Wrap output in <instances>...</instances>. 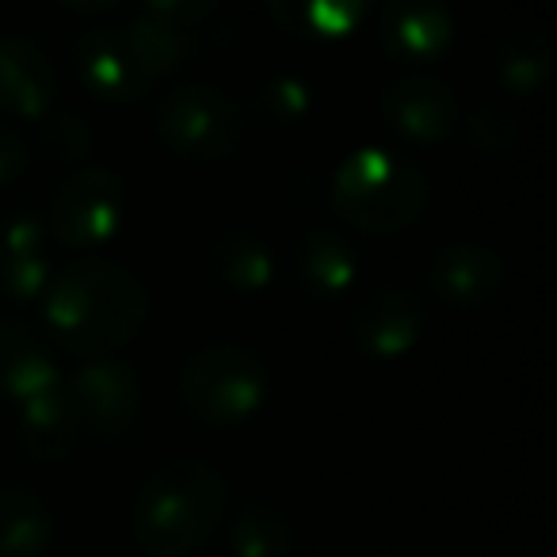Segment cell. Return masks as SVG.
<instances>
[{"mask_svg":"<svg viewBox=\"0 0 557 557\" xmlns=\"http://www.w3.org/2000/svg\"><path fill=\"white\" fill-rule=\"evenodd\" d=\"M516 115L500 103H481L466 115V138L478 153H508L516 146Z\"/></svg>","mask_w":557,"mask_h":557,"instance_id":"d4e9b609","label":"cell"},{"mask_svg":"<svg viewBox=\"0 0 557 557\" xmlns=\"http://www.w3.org/2000/svg\"><path fill=\"white\" fill-rule=\"evenodd\" d=\"M287 271L295 278V287L313 302H333V298L348 295L351 283L359 275L356 248L333 230H306L302 237L290 245Z\"/></svg>","mask_w":557,"mask_h":557,"instance_id":"5bb4252c","label":"cell"},{"mask_svg":"<svg viewBox=\"0 0 557 557\" xmlns=\"http://www.w3.org/2000/svg\"><path fill=\"white\" fill-rule=\"evenodd\" d=\"M70 65L77 85L103 103H134L146 100L161 73L138 47L131 27H96L73 39Z\"/></svg>","mask_w":557,"mask_h":557,"instance_id":"52a82bcc","label":"cell"},{"mask_svg":"<svg viewBox=\"0 0 557 557\" xmlns=\"http://www.w3.org/2000/svg\"><path fill=\"white\" fill-rule=\"evenodd\" d=\"M313 108V88L295 73H271L256 85L252 115L263 126H298Z\"/></svg>","mask_w":557,"mask_h":557,"instance_id":"603a6c76","label":"cell"},{"mask_svg":"<svg viewBox=\"0 0 557 557\" xmlns=\"http://www.w3.org/2000/svg\"><path fill=\"white\" fill-rule=\"evenodd\" d=\"M432 184L424 169L394 149L363 146L348 153L333 172L329 202L359 233L394 237L424 218Z\"/></svg>","mask_w":557,"mask_h":557,"instance_id":"3957f363","label":"cell"},{"mask_svg":"<svg viewBox=\"0 0 557 557\" xmlns=\"http://www.w3.org/2000/svg\"><path fill=\"white\" fill-rule=\"evenodd\" d=\"M493 73L504 85L508 96H539L542 88L554 77V47L542 32L523 27V32H511L508 39H500L493 54Z\"/></svg>","mask_w":557,"mask_h":557,"instance_id":"44dd1931","label":"cell"},{"mask_svg":"<svg viewBox=\"0 0 557 557\" xmlns=\"http://www.w3.org/2000/svg\"><path fill=\"white\" fill-rule=\"evenodd\" d=\"M207 263L222 283H230L233 290H263L275 283V248L252 230H222L207 248Z\"/></svg>","mask_w":557,"mask_h":557,"instance_id":"ffe728a7","label":"cell"},{"mask_svg":"<svg viewBox=\"0 0 557 557\" xmlns=\"http://www.w3.org/2000/svg\"><path fill=\"white\" fill-rule=\"evenodd\" d=\"M42 237H47V225L27 210L0 225V302H42L54 278L42 256Z\"/></svg>","mask_w":557,"mask_h":557,"instance_id":"9a60e30c","label":"cell"},{"mask_svg":"<svg viewBox=\"0 0 557 557\" xmlns=\"http://www.w3.org/2000/svg\"><path fill=\"white\" fill-rule=\"evenodd\" d=\"M54 546V511L39 488L0 485V557H42Z\"/></svg>","mask_w":557,"mask_h":557,"instance_id":"ac0fdd59","label":"cell"},{"mask_svg":"<svg viewBox=\"0 0 557 557\" xmlns=\"http://www.w3.org/2000/svg\"><path fill=\"white\" fill-rule=\"evenodd\" d=\"M58 100V65L39 42L0 35V111L39 123Z\"/></svg>","mask_w":557,"mask_h":557,"instance_id":"4fadbf2b","label":"cell"},{"mask_svg":"<svg viewBox=\"0 0 557 557\" xmlns=\"http://www.w3.org/2000/svg\"><path fill=\"white\" fill-rule=\"evenodd\" d=\"M455 42V16L443 0H386L379 12V47L389 62H440Z\"/></svg>","mask_w":557,"mask_h":557,"instance_id":"7c38bea8","label":"cell"},{"mask_svg":"<svg viewBox=\"0 0 557 557\" xmlns=\"http://www.w3.org/2000/svg\"><path fill=\"white\" fill-rule=\"evenodd\" d=\"M230 485L199 458H172L141 481L131 534L149 557H187L222 527Z\"/></svg>","mask_w":557,"mask_h":557,"instance_id":"7a4b0ae2","label":"cell"},{"mask_svg":"<svg viewBox=\"0 0 557 557\" xmlns=\"http://www.w3.org/2000/svg\"><path fill=\"white\" fill-rule=\"evenodd\" d=\"M149 318V290L131 268L115 260L70 263L42 295V333L77 359H108L141 333Z\"/></svg>","mask_w":557,"mask_h":557,"instance_id":"6da1fadb","label":"cell"},{"mask_svg":"<svg viewBox=\"0 0 557 557\" xmlns=\"http://www.w3.org/2000/svg\"><path fill=\"white\" fill-rule=\"evenodd\" d=\"M268 12L295 39L333 42L367 24L374 0H268Z\"/></svg>","mask_w":557,"mask_h":557,"instance_id":"d6986e66","label":"cell"},{"mask_svg":"<svg viewBox=\"0 0 557 557\" xmlns=\"http://www.w3.org/2000/svg\"><path fill=\"white\" fill-rule=\"evenodd\" d=\"M428 287L447 310H481L504 290V260L481 240H450L428 263Z\"/></svg>","mask_w":557,"mask_h":557,"instance_id":"8fae6325","label":"cell"},{"mask_svg":"<svg viewBox=\"0 0 557 557\" xmlns=\"http://www.w3.org/2000/svg\"><path fill=\"white\" fill-rule=\"evenodd\" d=\"M271 374L260 351L248 344H210L199 348L176 379V401L191 420L207 428H237L268 401Z\"/></svg>","mask_w":557,"mask_h":557,"instance_id":"277c9868","label":"cell"},{"mask_svg":"<svg viewBox=\"0 0 557 557\" xmlns=\"http://www.w3.org/2000/svg\"><path fill=\"white\" fill-rule=\"evenodd\" d=\"M32 169V146L16 126L0 123V187H12L27 176Z\"/></svg>","mask_w":557,"mask_h":557,"instance_id":"4316f807","label":"cell"},{"mask_svg":"<svg viewBox=\"0 0 557 557\" xmlns=\"http://www.w3.org/2000/svg\"><path fill=\"white\" fill-rule=\"evenodd\" d=\"M58 386H62V371L47 336L24 321H4L0 325V397L24 405Z\"/></svg>","mask_w":557,"mask_h":557,"instance_id":"2e32d148","label":"cell"},{"mask_svg":"<svg viewBox=\"0 0 557 557\" xmlns=\"http://www.w3.org/2000/svg\"><path fill=\"white\" fill-rule=\"evenodd\" d=\"M81 432L92 440L115 443L138 428L141 420V379L123 359H85L70 379H62Z\"/></svg>","mask_w":557,"mask_h":557,"instance_id":"ba28073f","label":"cell"},{"mask_svg":"<svg viewBox=\"0 0 557 557\" xmlns=\"http://www.w3.org/2000/svg\"><path fill=\"white\" fill-rule=\"evenodd\" d=\"M245 126V108L218 85L169 88L157 103V138L180 161H225L240 149Z\"/></svg>","mask_w":557,"mask_h":557,"instance_id":"5b68a950","label":"cell"},{"mask_svg":"<svg viewBox=\"0 0 557 557\" xmlns=\"http://www.w3.org/2000/svg\"><path fill=\"white\" fill-rule=\"evenodd\" d=\"M62 4H70V9H77V12H108V9H115V4H123V0H62Z\"/></svg>","mask_w":557,"mask_h":557,"instance_id":"83f0119b","label":"cell"},{"mask_svg":"<svg viewBox=\"0 0 557 557\" xmlns=\"http://www.w3.org/2000/svg\"><path fill=\"white\" fill-rule=\"evenodd\" d=\"M379 111L389 134L412 141V146H440L462 123L458 96L450 92L447 81L420 77V73L389 81L379 96Z\"/></svg>","mask_w":557,"mask_h":557,"instance_id":"30bf717a","label":"cell"},{"mask_svg":"<svg viewBox=\"0 0 557 557\" xmlns=\"http://www.w3.org/2000/svg\"><path fill=\"white\" fill-rule=\"evenodd\" d=\"M16 443L32 462L39 466H62L77 455L81 440V420L73 412V401L65 394V386L50 389L42 397L16 405Z\"/></svg>","mask_w":557,"mask_h":557,"instance_id":"e0dca14e","label":"cell"},{"mask_svg":"<svg viewBox=\"0 0 557 557\" xmlns=\"http://www.w3.org/2000/svg\"><path fill=\"white\" fill-rule=\"evenodd\" d=\"M96 146V131L81 111L73 108H50L39 119V149L54 164H81L88 161Z\"/></svg>","mask_w":557,"mask_h":557,"instance_id":"cb8c5ba5","label":"cell"},{"mask_svg":"<svg viewBox=\"0 0 557 557\" xmlns=\"http://www.w3.org/2000/svg\"><path fill=\"white\" fill-rule=\"evenodd\" d=\"M233 557H290L295 554V523L278 504L245 500L230 523Z\"/></svg>","mask_w":557,"mask_h":557,"instance_id":"7402d4cb","label":"cell"},{"mask_svg":"<svg viewBox=\"0 0 557 557\" xmlns=\"http://www.w3.org/2000/svg\"><path fill=\"white\" fill-rule=\"evenodd\" d=\"M141 4H146L149 20L176 27V32H191L218 9V0H141Z\"/></svg>","mask_w":557,"mask_h":557,"instance_id":"484cf974","label":"cell"},{"mask_svg":"<svg viewBox=\"0 0 557 557\" xmlns=\"http://www.w3.org/2000/svg\"><path fill=\"white\" fill-rule=\"evenodd\" d=\"M50 233L70 248H96L115 240L131 218V195L119 172L77 169L50 195Z\"/></svg>","mask_w":557,"mask_h":557,"instance_id":"8992f818","label":"cell"},{"mask_svg":"<svg viewBox=\"0 0 557 557\" xmlns=\"http://www.w3.org/2000/svg\"><path fill=\"white\" fill-rule=\"evenodd\" d=\"M424 321L428 306L412 287H379L348 310L344 336L359 356L374 363H394L417 348Z\"/></svg>","mask_w":557,"mask_h":557,"instance_id":"9c48e42d","label":"cell"}]
</instances>
